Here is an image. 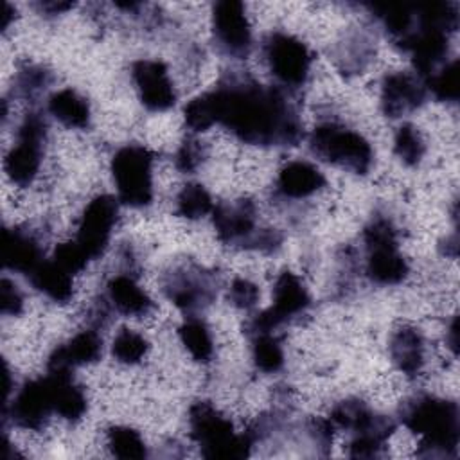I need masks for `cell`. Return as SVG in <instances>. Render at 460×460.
<instances>
[{
    "label": "cell",
    "instance_id": "cell-6",
    "mask_svg": "<svg viewBox=\"0 0 460 460\" xmlns=\"http://www.w3.org/2000/svg\"><path fill=\"white\" fill-rule=\"evenodd\" d=\"M153 162L155 155L140 144H128L111 156V176L120 203L144 208L153 201Z\"/></svg>",
    "mask_w": 460,
    "mask_h": 460
},
{
    "label": "cell",
    "instance_id": "cell-22",
    "mask_svg": "<svg viewBox=\"0 0 460 460\" xmlns=\"http://www.w3.org/2000/svg\"><path fill=\"white\" fill-rule=\"evenodd\" d=\"M47 376L52 386L54 413L70 422L79 420L86 413L88 406L83 388L66 370H47Z\"/></svg>",
    "mask_w": 460,
    "mask_h": 460
},
{
    "label": "cell",
    "instance_id": "cell-29",
    "mask_svg": "<svg viewBox=\"0 0 460 460\" xmlns=\"http://www.w3.org/2000/svg\"><path fill=\"white\" fill-rule=\"evenodd\" d=\"M106 442L113 456L133 460V458H146L147 447L142 440L140 433L128 426H111L106 433Z\"/></svg>",
    "mask_w": 460,
    "mask_h": 460
},
{
    "label": "cell",
    "instance_id": "cell-40",
    "mask_svg": "<svg viewBox=\"0 0 460 460\" xmlns=\"http://www.w3.org/2000/svg\"><path fill=\"white\" fill-rule=\"evenodd\" d=\"M282 244V234L275 228H259L248 241L246 248L248 250H257L262 253H271L279 250Z\"/></svg>",
    "mask_w": 460,
    "mask_h": 460
},
{
    "label": "cell",
    "instance_id": "cell-34",
    "mask_svg": "<svg viewBox=\"0 0 460 460\" xmlns=\"http://www.w3.org/2000/svg\"><path fill=\"white\" fill-rule=\"evenodd\" d=\"M183 120L190 131H207L216 124L208 99L205 93L190 99L183 108Z\"/></svg>",
    "mask_w": 460,
    "mask_h": 460
},
{
    "label": "cell",
    "instance_id": "cell-41",
    "mask_svg": "<svg viewBox=\"0 0 460 460\" xmlns=\"http://www.w3.org/2000/svg\"><path fill=\"white\" fill-rule=\"evenodd\" d=\"M383 442L367 437V435H354L350 446H349V455L352 458H376L381 456L383 451Z\"/></svg>",
    "mask_w": 460,
    "mask_h": 460
},
{
    "label": "cell",
    "instance_id": "cell-32",
    "mask_svg": "<svg viewBox=\"0 0 460 460\" xmlns=\"http://www.w3.org/2000/svg\"><path fill=\"white\" fill-rule=\"evenodd\" d=\"M426 88L433 93L437 101L442 102H456L460 95V81H458V61L453 59L444 63L437 72H433L426 81Z\"/></svg>",
    "mask_w": 460,
    "mask_h": 460
},
{
    "label": "cell",
    "instance_id": "cell-18",
    "mask_svg": "<svg viewBox=\"0 0 460 460\" xmlns=\"http://www.w3.org/2000/svg\"><path fill=\"white\" fill-rule=\"evenodd\" d=\"M43 261V252L34 234L22 226L5 228L2 234V262L5 270L31 275Z\"/></svg>",
    "mask_w": 460,
    "mask_h": 460
},
{
    "label": "cell",
    "instance_id": "cell-38",
    "mask_svg": "<svg viewBox=\"0 0 460 460\" xmlns=\"http://www.w3.org/2000/svg\"><path fill=\"white\" fill-rule=\"evenodd\" d=\"M332 422L331 419H322V417H314L311 420H307L305 424V433L311 440V444L322 451V455H325V451L331 447L332 442Z\"/></svg>",
    "mask_w": 460,
    "mask_h": 460
},
{
    "label": "cell",
    "instance_id": "cell-10",
    "mask_svg": "<svg viewBox=\"0 0 460 460\" xmlns=\"http://www.w3.org/2000/svg\"><path fill=\"white\" fill-rule=\"evenodd\" d=\"M309 305V291L293 271L286 270L275 280L273 304L248 322V334L253 336L261 332H275L280 325L305 313Z\"/></svg>",
    "mask_w": 460,
    "mask_h": 460
},
{
    "label": "cell",
    "instance_id": "cell-15",
    "mask_svg": "<svg viewBox=\"0 0 460 460\" xmlns=\"http://www.w3.org/2000/svg\"><path fill=\"white\" fill-rule=\"evenodd\" d=\"M331 422L352 431L354 435H367L379 442H386L395 431V420L388 415L372 411L361 399H343L331 410Z\"/></svg>",
    "mask_w": 460,
    "mask_h": 460
},
{
    "label": "cell",
    "instance_id": "cell-9",
    "mask_svg": "<svg viewBox=\"0 0 460 460\" xmlns=\"http://www.w3.org/2000/svg\"><path fill=\"white\" fill-rule=\"evenodd\" d=\"M264 58L273 77L286 88H300L311 70V52L307 45L293 34L273 31L262 43Z\"/></svg>",
    "mask_w": 460,
    "mask_h": 460
},
{
    "label": "cell",
    "instance_id": "cell-20",
    "mask_svg": "<svg viewBox=\"0 0 460 460\" xmlns=\"http://www.w3.org/2000/svg\"><path fill=\"white\" fill-rule=\"evenodd\" d=\"M325 185V176L309 162L295 160L286 164L277 176V192L282 198L302 199L318 192Z\"/></svg>",
    "mask_w": 460,
    "mask_h": 460
},
{
    "label": "cell",
    "instance_id": "cell-14",
    "mask_svg": "<svg viewBox=\"0 0 460 460\" xmlns=\"http://www.w3.org/2000/svg\"><path fill=\"white\" fill-rule=\"evenodd\" d=\"M131 77L140 102L149 111H165L176 102V90L167 66L158 59H137L131 65Z\"/></svg>",
    "mask_w": 460,
    "mask_h": 460
},
{
    "label": "cell",
    "instance_id": "cell-43",
    "mask_svg": "<svg viewBox=\"0 0 460 460\" xmlns=\"http://www.w3.org/2000/svg\"><path fill=\"white\" fill-rule=\"evenodd\" d=\"M14 14H16V9H14L11 4L5 2V4H4V11H2V32H5V31L9 29V25H11Z\"/></svg>",
    "mask_w": 460,
    "mask_h": 460
},
{
    "label": "cell",
    "instance_id": "cell-36",
    "mask_svg": "<svg viewBox=\"0 0 460 460\" xmlns=\"http://www.w3.org/2000/svg\"><path fill=\"white\" fill-rule=\"evenodd\" d=\"M52 261L58 262L63 270H66L68 273L75 275L79 271H83L86 268V264L90 262V259L86 257V253L77 246L75 241H68V243H61L56 246Z\"/></svg>",
    "mask_w": 460,
    "mask_h": 460
},
{
    "label": "cell",
    "instance_id": "cell-31",
    "mask_svg": "<svg viewBox=\"0 0 460 460\" xmlns=\"http://www.w3.org/2000/svg\"><path fill=\"white\" fill-rule=\"evenodd\" d=\"M426 151L424 138L420 131L413 124H402L395 131L394 137V153L395 156L408 167H415L420 164Z\"/></svg>",
    "mask_w": 460,
    "mask_h": 460
},
{
    "label": "cell",
    "instance_id": "cell-30",
    "mask_svg": "<svg viewBox=\"0 0 460 460\" xmlns=\"http://www.w3.org/2000/svg\"><path fill=\"white\" fill-rule=\"evenodd\" d=\"M212 198L201 183H187L176 196V214L196 221L212 212Z\"/></svg>",
    "mask_w": 460,
    "mask_h": 460
},
{
    "label": "cell",
    "instance_id": "cell-39",
    "mask_svg": "<svg viewBox=\"0 0 460 460\" xmlns=\"http://www.w3.org/2000/svg\"><path fill=\"white\" fill-rule=\"evenodd\" d=\"M0 309L4 314L18 316L23 311V295L14 282L2 279L0 282Z\"/></svg>",
    "mask_w": 460,
    "mask_h": 460
},
{
    "label": "cell",
    "instance_id": "cell-27",
    "mask_svg": "<svg viewBox=\"0 0 460 460\" xmlns=\"http://www.w3.org/2000/svg\"><path fill=\"white\" fill-rule=\"evenodd\" d=\"M253 365L264 374H275L284 367V350L275 332H261L252 336Z\"/></svg>",
    "mask_w": 460,
    "mask_h": 460
},
{
    "label": "cell",
    "instance_id": "cell-5",
    "mask_svg": "<svg viewBox=\"0 0 460 460\" xmlns=\"http://www.w3.org/2000/svg\"><path fill=\"white\" fill-rule=\"evenodd\" d=\"M367 248V277L379 286H395L408 275V262L399 252L397 235L386 216H372L363 230Z\"/></svg>",
    "mask_w": 460,
    "mask_h": 460
},
{
    "label": "cell",
    "instance_id": "cell-28",
    "mask_svg": "<svg viewBox=\"0 0 460 460\" xmlns=\"http://www.w3.org/2000/svg\"><path fill=\"white\" fill-rule=\"evenodd\" d=\"M52 83V74L41 65H27L18 70L13 79L11 93L23 101H32L40 97Z\"/></svg>",
    "mask_w": 460,
    "mask_h": 460
},
{
    "label": "cell",
    "instance_id": "cell-3",
    "mask_svg": "<svg viewBox=\"0 0 460 460\" xmlns=\"http://www.w3.org/2000/svg\"><path fill=\"white\" fill-rule=\"evenodd\" d=\"M189 429L205 458L241 460L252 453L255 444L248 431L237 433L234 424L208 401H196L189 408Z\"/></svg>",
    "mask_w": 460,
    "mask_h": 460
},
{
    "label": "cell",
    "instance_id": "cell-8",
    "mask_svg": "<svg viewBox=\"0 0 460 460\" xmlns=\"http://www.w3.org/2000/svg\"><path fill=\"white\" fill-rule=\"evenodd\" d=\"M45 138V117L40 111H29L18 128V142L9 149L4 160V169L13 183L27 187L34 181L40 171Z\"/></svg>",
    "mask_w": 460,
    "mask_h": 460
},
{
    "label": "cell",
    "instance_id": "cell-23",
    "mask_svg": "<svg viewBox=\"0 0 460 460\" xmlns=\"http://www.w3.org/2000/svg\"><path fill=\"white\" fill-rule=\"evenodd\" d=\"M108 304L126 316H144L153 309L149 295L129 275H115L106 284Z\"/></svg>",
    "mask_w": 460,
    "mask_h": 460
},
{
    "label": "cell",
    "instance_id": "cell-19",
    "mask_svg": "<svg viewBox=\"0 0 460 460\" xmlns=\"http://www.w3.org/2000/svg\"><path fill=\"white\" fill-rule=\"evenodd\" d=\"M102 354V338L93 329H84L70 338L66 343L58 345L47 361V370L72 372L75 367L95 363Z\"/></svg>",
    "mask_w": 460,
    "mask_h": 460
},
{
    "label": "cell",
    "instance_id": "cell-11",
    "mask_svg": "<svg viewBox=\"0 0 460 460\" xmlns=\"http://www.w3.org/2000/svg\"><path fill=\"white\" fill-rule=\"evenodd\" d=\"M212 34L221 54L244 59L252 50V27L244 5L237 0H219L212 7Z\"/></svg>",
    "mask_w": 460,
    "mask_h": 460
},
{
    "label": "cell",
    "instance_id": "cell-42",
    "mask_svg": "<svg viewBox=\"0 0 460 460\" xmlns=\"http://www.w3.org/2000/svg\"><path fill=\"white\" fill-rule=\"evenodd\" d=\"M74 5H75L74 2H61V0H41V2H36V4H34V7L38 9V13L47 14V16H56V14L66 13V11H70Z\"/></svg>",
    "mask_w": 460,
    "mask_h": 460
},
{
    "label": "cell",
    "instance_id": "cell-1",
    "mask_svg": "<svg viewBox=\"0 0 460 460\" xmlns=\"http://www.w3.org/2000/svg\"><path fill=\"white\" fill-rule=\"evenodd\" d=\"M216 124L244 144L291 147L304 137L302 120L284 90L264 86L250 75L230 74L205 92Z\"/></svg>",
    "mask_w": 460,
    "mask_h": 460
},
{
    "label": "cell",
    "instance_id": "cell-44",
    "mask_svg": "<svg viewBox=\"0 0 460 460\" xmlns=\"http://www.w3.org/2000/svg\"><path fill=\"white\" fill-rule=\"evenodd\" d=\"M456 336H458V320H456V316L451 320V325H449V329H447V343H449V347H451V350L456 354V343H458V340H456Z\"/></svg>",
    "mask_w": 460,
    "mask_h": 460
},
{
    "label": "cell",
    "instance_id": "cell-35",
    "mask_svg": "<svg viewBox=\"0 0 460 460\" xmlns=\"http://www.w3.org/2000/svg\"><path fill=\"white\" fill-rule=\"evenodd\" d=\"M207 158V147L203 142L187 137L174 155V165L181 172H194Z\"/></svg>",
    "mask_w": 460,
    "mask_h": 460
},
{
    "label": "cell",
    "instance_id": "cell-2",
    "mask_svg": "<svg viewBox=\"0 0 460 460\" xmlns=\"http://www.w3.org/2000/svg\"><path fill=\"white\" fill-rule=\"evenodd\" d=\"M401 422L419 435V456L449 458L456 455L460 437V417L455 401L420 394L406 401L399 410Z\"/></svg>",
    "mask_w": 460,
    "mask_h": 460
},
{
    "label": "cell",
    "instance_id": "cell-12",
    "mask_svg": "<svg viewBox=\"0 0 460 460\" xmlns=\"http://www.w3.org/2000/svg\"><path fill=\"white\" fill-rule=\"evenodd\" d=\"M117 217L119 201L110 194H99L84 207L74 241L90 261L104 253Z\"/></svg>",
    "mask_w": 460,
    "mask_h": 460
},
{
    "label": "cell",
    "instance_id": "cell-37",
    "mask_svg": "<svg viewBox=\"0 0 460 460\" xmlns=\"http://www.w3.org/2000/svg\"><path fill=\"white\" fill-rule=\"evenodd\" d=\"M259 288L248 280V279H243V277H237L232 280L230 284V289H228V298L232 302V305H235L237 309H243V311H250L257 305L259 302Z\"/></svg>",
    "mask_w": 460,
    "mask_h": 460
},
{
    "label": "cell",
    "instance_id": "cell-16",
    "mask_svg": "<svg viewBox=\"0 0 460 460\" xmlns=\"http://www.w3.org/2000/svg\"><path fill=\"white\" fill-rule=\"evenodd\" d=\"M426 83L410 72H392L381 83V111L390 119H399L420 108L426 101Z\"/></svg>",
    "mask_w": 460,
    "mask_h": 460
},
{
    "label": "cell",
    "instance_id": "cell-26",
    "mask_svg": "<svg viewBox=\"0 0 460 460\" xmlns=\"http://www.w3.org/2000/svg\"><path fill=\"white\" fill-rule=\"evenodd\" d=\"M178 336L181 345L198 363H208L214 354V343L207 323L196 316H187V320L178 327Z\"/></svg>",
    "mask_w": 460,
    "mask_h": 460
},
{
    "label": "cell",
    "instance_id": "cell-17",
    "mask_svg": "<svg viewBox=\"0 0 460 460\" xmlns=\"http://www.w3.org/2000/svg\"><path fill=\"white\" fill-rule=\"evenodd\" d=\"M255 203L252 199H237L230 203H219L212 208V223L219 241L246 248L248 241L255 234Z\"/></svg>",
    "mask_w": 460,
    "mask_h": 460
},
{
    "label": "cell",
    "instance_id": "cell-25",
    "mask_svg": "<svg viewBox=\"0 0 460 460\" xmlns=\"http://www.w3.org/2000/svg\"><path fill=\"white\" fill-rule=\"evenodd\" d=\"M49 113L66 128L84 129L90 124V104L72 88L59 90L49 97Z\"/></svg>",
    "mask_w": 460,
    "mask_h": 460
},
{
    "label": "cell",
    "instance_id": "cell-7",
    "mask_svg": "<svg viewBox=\"0 0 460 460\" xmlns=\"http://www.w3.org/2000/svg\"><path fill=\"white\" fill-rule=\"evenodd\" d=\"M160 284L165 298L189 314L208 307L217 293L216 275L192 261L167 270Z\"/></svg>",
    "mask_w": 460,
    "mask_h": 460
},
{
    "label": "cell",
    "instance_id": "cell-13",
    "mask_svg": "<svg viewBox=\"0 0 460 460\" xmlns=\"http://www.w3.org/2000/svg\"><path fill=\"white\" fill-rule=\"evenodd\" d=\"M54 413L52 386L49 376L25 381L11 402H4V420L22 429H41Z\"/></svg>",
    "mask_w": 460,
    "mask_h": 460
},
{
    "label": "cell",
    "instance_id": "cell-4",
    "mask_svg": "<svg viewBox=\"0 0 460 460\" xmlns=\"http://www.w3.org/2000/svg\"><path fill=\"white\" fill-rule=\"evenodd\" d=\"M309 149L320 160L354 174H367L374 164L370 142L338 122H322L309 135Z\"/></svg>",
    "mask_w": 460,
    "mask_h": 460
},
{
    "label": "cell",
    "instance_id": "cell-24",
    "mask_svg": "<svg viewBox=\"0 0 460 460\" xmlns=\"http://www.w3.org/2000/svg\"><path fill=\"white\" fill-rule=\"evenodd\" d=\"M29 280L52 302L66 304L74 296V275L63 270L52 259H43L41 264L29 275Z\"/></svg>",
    "mask_w": 460,
    "mask_h": 460
},
{
    "label": "cell",
    "instance_id": "cell-33",
    "mask_svg": "<svg viewBox=\"0 0 460 460\" xmlns=\"http://www.w3.org/2000/svg\"><path fill=\"white\" fill-rule=\"evenodd\" d=\"M149 349L147 340L131 329H120L111 341V354L119 363L135 365L140 363Z\"/></svg>",
    "mask_w": 460,
    "mask_h": 460
},
{
    "label": "cell",
    "instance_id": "cell-21",
    "mask_svg": "<svg viewBox=\"0 0 460 460\" xmlns=\"http://www.w3.org/2000/svg\"><path fill=\"white\" fill-rule=\"evenodd\" d=\"M388 352L402 374L413 377L424 367V336L413 325H402L395 329L388 341Z\"/></svg>",
    "mask_w": 460,
    "mask_h": 460
}]
</instances>
